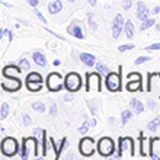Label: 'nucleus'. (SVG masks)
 <instances>
[{
	"label": "nucleus",
	"instance_id": "1",
	"mask_svg": "<svg viewBox=\"0 0 160 160\" xmlns=\"http://www.w3.org/2000/svg\"><path fill=\"white\" fill-rule=\"evenodd\" d=\"M38 137H28V138L22 140L21 146V159L28 160L31 157H38Z\"/></svg>",
	"mask_w": 160,
	"mask_h": 160
},
{
	"label": "nucleus",
	"instance_id": "2",
	"mask_svg": "<svg viewBox=\"0 0 160 160\" xmlns=\"http://www.w3.org/2000/svg\"><path fill=\"white\" fill-rule=\"evenodd\" d=\"M0 148H2V153L8 157L16 156L18 152H21V148L18 146V141L13 138V137H4V138L2 140Z\"/></svg>",
	"mask_w": 160,
	"mask_h": 160
},
{
	"label": "nucleus",
	"instance_id": "3",
	"mask_svg": "<svg viewBox=\"0 0 160 160\" xmlns=\"http://www.w3.org/2000/svg\"><path fill=\"white\" fill-rule=\"evenodd\" d=\"M82 84H83V80H82L80 74H77L74 72L68 73L67 76L64 77V86H66V90H68V92L76 93L77 90H80Z\"/></svg>",
	"mask_w": 160,
	"mask_h": 160
},
{
	"label": "nucleus",
	"instance_id": "4",
	"mask_svg": "<svg viewBox=\"0 0 160 160\" xmlns=\"http://www.w3.org/2000/svg\"><path fill=\"white\" fill-rule=\"evenodd\" d=\"M124 152H127L130 156H134V141L130 137H121L118 140V153L115 154V159L124 156Z\"/></svg>",
	"mask_w": 160,
	"mask_h": 160
},
{
	"label": "nucleus",
	"instance_id": "5",
	"mask_svg": "<svg viewBox=\"0 0 160 160\" xmlns=\"http://www.w3.org/2000/svg\"><path fill=\"white\" fill-rule=\"evenodd\" d=\"M45 84L50 92H60V90H63V88H66L64 86V79L58 73H50L48 77H47Z\"/></svg>",
	"mask_w": 160,
	"mask_h": 160
},
{
	"label": "nucleus",
	"instance_id": "6",
	"mask_svg": "<svg viewBox=\"0 0 160 160\" xmlns=\"http://www.w3.org/2000/svg\"><path fill=\"white\" fill-rule=\"evenodd\" d=\"M114 150H115V143L114 140L109 138V137H103V138L99 140L98 143V152L99 154L103 157H111L114 154Z\"/></svg>",
	"mask_w": 160,
	"mask_h": 160
},
{
	"label": "nucleus",
	"instance_id": "7",
	"mask_svg": "<svg viewBox=\"0 0 160 160\" xmlns=\"http://www.w3.org/2000/svg\"><path fill=\"white\" fill-rule=\"evenodd\" d=\"M79 153L84 157H90L95 153V140L92 137H83L79 143Z\"/></svg>",
	"mask_w": 160,
	"mask_h": 160
},
{
	"label": "nucleus",
	"instance_id": "8",
	"mask_svg": "<svg viewBox=\"0 0 160 160\" xmlns=\"http://www.w3.org/2000/svg\"><path fill=\"white\" fill-rule=\"evenodd\" d=\"M86 90H98V92H101L102 90V79H101V73H88L86 74Z\"/></svg>",
	"mask_w": 160,
	"mask_h": 160
},
{
	"label": "nucleus",
	"instance_id": "9",
	"mask_svg": "<svg viewBox=\"0 0 160 160\" xmlns=\"http://www.w3.org/2000/svg\"><path fill=\"white\" fill-rule=\"evenodd\" d=\"M105 86L109 92H118L121 90V76L117 73H109L105 77Z\"/></svg>",
	"mask_w": 160,
	"mask_h": 160
},
{
	"label": "nucleus",
	"instance_id": "10",
	"mask_svg": "<svg viewBox=\"0 0 160 160\" xmlns=\"http://www.w3.org/2000/svg\"><path fill=\"white\" fill-rule=\"evenodd\" d=\"M22 88V82L18 77H4L2 82V89L4 92H18Z\"/></svg>",
	"mask_w": 160,
	"mask_h": 160
},
{
	"label": "nucleus",
	"instance_id": "11",
	"mask_svg": "<svg viewBox=\"0 0 160 160\" xmlns=\"http://www.w3.org/2000/svg\"><path fill=\"white\" fill-rule=\"evenodd\" d=\"M67 32L72 37H74V38L77 39H84V28H83V23L80 21H73L70 25L67 26Z\"/></svg>",
	"mask_w": 160,
	"mask_h": 160
},
{
	"label": "nucleus",
	"instance_id": "12",
	"mask_svg": "<svg viewBox=\"0 0 160 160\" xmlns=\"http://www.w3.org/2000/svg\"><path fill=\"white\" fill-rule=\"evenodd\" d=\"M124 26H125V21H124L122 15L118 13V15L115 16L114 22H112V37H114L115 39H118L121 32H124Z\"/></svg>",
	"mask_w": 160,
	"mask_h": 160
},
{
	"label": "nucleus",
	"instance_id": "13",
	"mask_svg": "<svg viewBox=\"0 0 160 160\" xmlns=\"http://www.w3.org/2000/svg\"><path fill=\"white\" fill-rule=\"evenodd\" d=\"M148 144H150V152H148V156L152 159H156L160 160V147H157V144H160V138L154 137V138H150L148 140Z\"/></svg>",
	"mask_w": 160,
	"mask_h": 160
},
{
	"label": "nucleus",
	"instance_id": "14",
	"mask_svg": "<svg viewBox=\"0 0 160 160\" xmlns=\"http://www.w3.org/2000/svg\"><path fill=\"white\" fill-rule=\"evenodd\" d=\"M137 19L138 21H146V19H148L150 18V15H152V12H150V9L146 6V3L144 2H138L137 3Z\"/></svg>",
	"mask_w": 160,
	"mask_h": 160
},
{
	"label": "nucleus",
	"instance_id": "15",
	"mask_svg": "<svg viewBox=\"0 0 160 160\" xmlns=\"http://www.w3.org/2000/svg\"><path fill=\"white\" fill-rule=\"evenodd\" d=\"M22 72V68L19 67V64L18 66H13V64H9L6 67L3 68V77H18L19 76V73Z\"/></svg>",
	"mask_w": 160,
	"mask_h": 160
},
{
	"label": "nucleus",
	"instance_id": "16",
	"mask_svg": "<svg viewBox=\"0 0 160 160\" xmlns=\"http://www.w3.org/2000/svg\"><path fill=\"white\" fill-rule=\"evenodd\" d=\"M80 60H82V63L86 64L88 67H93V66H96V57L90 52H82L80 54Z\"/></svg>",
	"mask_w": 160,
	"mask_h": 160
},
{
	"label": "nucleus",
	"instance_id": "17",
	"mask_svg": "<svg viewBox=\"0 0 160 160\" xmlns=\"http://www.w3.org/2000/svg\"><path fill=\"white\" fill-rule=\"evenodd\" d=\"M32 60H34V63L39 67H45L47 66V57L44 52L41 51H34V54H32Z\"/></svg>",
	"mask_w": 160,
	"mask_h": 160
},
{
	"label": "nucleus",
	"instance_id": "18",
	"mask_svg": "<svg viewBox=\"0 0 160 160\" xmlns=\"http://www.w3.org/2000/svg\"><path fill=\"white\" fill-rule=\"evenodd\" d=\"M61 9H63L61 0H52L51 3H48V13L50 15H57L61 12Z\"/></svg>",
	"mask_w": 160,
	"mask_h": 160
},
{
	"label": "nucleus",
	"instance_id": "19",
	"mask_svg": "<svg viewBox=\"0 0 160 160\" xmlns=\"http://www.w3.org/2000/svg\"><path fill=\"white\" fill-rule=\"evenodd\" d=\"M130 106L132 108V111H134L135 114H143L144 112V103L140 99H137V98H132L130 101Z\"/></svg>",
	"mask_w": 160,
	"mask_h": 160
},
{
	"label": "nucleus",
	"instance_id": "20",
	"mask_svg": "<svg viewBox=\"0 0 160 160\" xmlns=\"http://www.w3.org/2000/svg\"><path fill=\"white\" fill-rule=\"evenodd\" d=\"M125 88H127L128 92H137V90H141V88H143V84H141V79H138V80H128Z\"/></svg>",
	"mask_w": 160,
	"mask_h": 160
},
{
	"label": "nucleus",
	"instance_id": "21",
	"mask_svg": "<svg viewBox=\"0 0 160 160\" xmlns=\"http://www.w3.org/2000/svg\"><path fill=\"white\" fill-rule=\"evenodd\" d=\"M124 34H125L127 39H132V37H134V23L128 19V21H125V26H124Z\"/></svg>",
	"mask_w": 160,
	"mask_h": 160
},
{
	"label": "nucleus",
	"instance_id": "22",
	"mask_svg": "<svg viewBox=\"0 0 160 160\" xmlns=\"http://www.w3.org/2000/svg\"><path fill=\"white\" fill-rule=\"evenodd\" d=\"M32 109L35 111V112H38V114H44L47 111V106H45V103L44 102H41V101H37V102H34L32 103Z\"/></svg>",
	"mask_w": 160,
	"mask_h": 160
},
{
	"label": "nucleus",
	"instance_id": "23",
	"mask_svg": "<svg viewBox=\"0 0 160 160\" xmlns=\"http://www.w3.org/2000/svg\"><path fill=\"white\" fill-rule=\"evenodd\" d=\"M26 83V89L31 90V92H39L42 89V83H38V82H25Z\"/></svg>",
	"mask_w": 160,
	"mask_h": 160
},
{
	"label": "nucleus",
	"instance_id": "24",
	"mask_svg": "<svg viewBox=\"0 0 160 160\" xmlns=\"http://www.w3.org/2000/svg\"><path fill=\"white\" fill-rule=\"evenodd\" d=\"M156 25V21L154 19H152V18H148V19H146V21L141 22V25H140V31H146V29H150L152 26Z\"/></svg>",
	"mask_w": 160,
	"mask_h": 160
},
{
	"label": "nucleus",
	"instance_id": "25",
	"mask_svg": "<svg viewBox=\"0 0 160 160\" xmlns=\"http://www.w3.org/2000/svg\"><path fill=\"white\" fill-rule=\"evenodd\" d=\"M159 127H160V115H159V117H156L154 119H152L150 122H148L147 128H148L150 131H152V132H154V131H157V128H159Z\"/></svg>",
	"mask_w": 160,
	"mask_h": 160
},
{
	"label": "nucleus",
	"instance_id": "26",
	"mask_svg": "<svg viewBox=\"0 0 160 160\" xmlns=\"http://www.w3.org/2000/svg\"><path fill=\"white\" fill-rule=\"evenodd\" d=\"M25 82H38V83H42V76L39 73H29L28 76H26V80Z\"/></svg>",
	"mask_w": 160,
	"mask_h": 160
},
{
	"label": "nucleus",
	"instance_id": "27",
	"mask_svg": "<svg viewBox=\"0 0 160 160\" xmlns=\"http://www.w3.org/2000/svg\"><path fill=\"white\" fill-rule=\"evenodd\" d=\"M131 118H132V112H131L130 109H125V111H122L121 112V121H122L124 125H127Z\"/></svg>",
	"mask_w": 160,
	"mask_h": 160
},
{
	"label": "nucleus",
	"instance_id": "28",
	"mask_svg": "<svg viewBox=\"0 0 160 160\" xmlns=\"http://www.w3.org/2000/svg\"><path fill=\"white\" fill-rule=\"evenodd\" d=\"M95 67H96V72H99L101 73V74H109V67H108V66H105V64L103 63H96V66H95Z\"/></svg>",
	"mask_w": 160,
	"mask_h": 160
},
{
	"label": "nucleus",
	"instance_id": "29",
	"mask_svg": "<svg viewBox=\"0 0 160 160\" xmlns=\"http://www.w3.org/2000/svg\"><path fill=\"white\" fill-rule=\"evenodd\" d=\"M8 115H9V103L3 102L2 106H0V119H4Z\"/></svg>",
	"mask_w": 160,
	"mask_h": 160
},
{
	"label": "nucleus",
	"instance_id": "30",
	"mask_svg": "<svg viewBox=\"0 0 160 160\" xmlns=\"http://www.w3.org/2000/svg\"><path fill=\"white\" fill-rule=\"evenodd\" d=\"M90 127H92V124H90V122L89 121H84L83 124H82V125L79 127V132L82 135H86L88 134V131H89V128H90Z\"/></svg>",
	"mask_w": 160,
	"mask_h": 160
},
{
	"label": "nucleus",
	"instance_id": "31",
	"mask_svg": "<svg viewBox=\"0 0 160 160\" xmlns=\"http://www.w3.org/2000/svg\"><path fill=\"white\" fill-rule=\"evenodd\" d=\"M88 106L90 109V114L96 115L98 114V102L96 101H88Z\"/></svg>",
	"mask_w": 160,
	"mask_h": 160
},
{
	"label": "nucleus",
	"instance_id": "32",
	"mask_svg": "<svg viewBox=\"0 0 160 160\" xmlns=\"http://www.w3.org/2000/svg\"><path fill=\"white\" fill-rule=\"evenodd\" d=\"M88 23H89V28H90L93 32L98 29V25H96V22L93 21V15H92V13H88Z\"/></svg>",
	"mask_w": 160,
	"mask_h": 160
},
{
	"label": "nucleus",
	"instance_id": "33",
	"mask_svg": "<svg viewBox=\"0 0 160 160\" xmlns=\"http://www.w3.org/2000/svg\"><path fill=\"white\" fill-rule=\"evenodd\" d=\"M150 60H152V57H150V55H143V57H138V58H135L134 64H135V66H140V64L147 63V61H150Z\"/></svg>",
	"mask_w": 160,
	"mask_h": 160
},
{
	"label": "nucleus",
	"instance_id": "34",
	"mask_svg": "<svg viewBox=\"0 0 160 160\" xmlns=\"http://www.w3.org/2000/svg\"><path fill=\"white\" fill-rule=\"evenodd\" d=\"M19 67H21L22 70H29L31 64H29V61H28L26 58H21L19 60Z\"/></svg>",
	"mask_w": 160,
	"mask_h": 160
},
{
	"label": "nucleus",
	"instance_id": "35",
	"mask_svg": "<svg viewBox=\"0 0 160 160\" xmlns=\"http://www.w3.org/2000/svg\"><path fill=\"white\" fill-rule=\"evenodd\" d=\"M66 146H67V138H66V137H63V138H61V141H60V144H58V157L61 156V153H63V150L66 148Z\"/></svg>",
	"mask_w": 160,
	"mask_h": 160
},
{
	"label": "nucleus",
	"instance_id": "36",
	"mask_svg": "<svg viewBox=\"0 0 160 160\" xmlns=\"http://www.w3.org/2000/svg\"><path fill=\"white\" fill-rule=\"evenodd\" d=\"M134 44H125V45H119L118 47V51L119 52H124V51H130V50H134Z\"/></svg>",
	"mask_w": 160,
	"mask_h": 160
},
{
	"label": "nucleus",
	"instance_id": "37",
	"mask_svg": "<svg viewBox=\"0 0 160 160\" xmlns=\"http://www.w3.org/2000/svg\"><path fill=\"white\" fill-rule=\"evenodd\" d=\"M34 13H35V16L38 18V19L42 22V23H47V22H48V21H47V19H45V16H44V15H42V13L39 12V10H38V9H37V8H34Z\"/></svg>",
	"mask_w": 160,
	"mask_h": 160
},
{
	"label": "nucleus",
	"instance_id": "38",
	"mask_svg": "<svg viewBox=\"0 0 160 160\" xmlns=\"http://www.w3.org/2000/svg\"><path fill=\"white\" fill-rule=\"evenodd\" d=\"M131 6H132V0H124L122 2V9L124 10H130Z\"/></svg>",
	"mask_w": 160,
	"mask_h": 160
},
{
	"label": "nucleus",
	"instance_id": "39",
	"mask_svg": "<svg viewBox=\"0 0 160 160\" xmlns=\"http://www.w3.org/2000/svg\"><path fill=\"white\" fill-rule=\"evenodd\" d=\"M127 79H128V80H138V79H141V74H140V73H137V72L130 73Z\"/></svg>",
	"mask_w": 160,
	"mask_h": 160
},
{
	"label": "nucleus",
	"instance_id": "40",
	"mask_svg": "<svg viewBox=\"0 0 160 160\" xmlns=\"http://www.w3.org/2000/svg\"><path fill=\"white\" fill-rule=\"evenodd\" d=\"M147 51H156V50H160V42H156V44H152V45H147L146 47Z\"/></svg>",
	"mask_w": 160,
	"mask_h": 160
},
{
	"label": "nucleus",
	"instance_id": "41",
	"mask_svg": "<svg viewBox=\"0 0 160 160\" xmlns=\"http://www.w3.org/2000/svg\"><path fill=\"white\" fill-rule=\"evenodd\" d=\"M58 114V109H57V105L55 103H52V105L50 106V115L51 117H55V115Z\"/></svg>",
	"mask_w": 160,
	"mask_h": 160
},
{
	"label": "nucleus",
	"instance_id": "42",
	"mask_svg": "<svg viewBox=\"0 0 160 160\" xmlns=\"http://www.w3.org/2000/svg\"><path fill=\"white\" fill-rule=\"evenodd\" d=\"M146 106H147L148 109H154V108H156L157 106V103L154 101H152V99H148L147 101V103H146Z\"/></svg>",
	"mask_w": 160,
	"mask_h": 160
},
{
	"label": "nucleus",
	"instance_id": "43",
	"mask_svg": "<svg viewBox=\"0 0 160 160\" xmlns=\"http://www.w3.org/2000/svg\"><path fill=\"white\" fill-rule=\"evenodd\" d=\"M23 125H31V117L28 114H23Z\"/></svg>",
	"mask_w": 160,
	"mask_h": 160
},
{
	"label": "nucleus",
	"instance_id": "44",
	"mask_svg": "<svg viewBox=\"0 0 160 160\" xmlns=\"http://www.w3.org/2000/svg\"><path fill=\"white\" fill-rule=\"evenodd\" d=\"M28 3H29L31 8H38V4H39V0H26Z\"/></svg>",
	"mask_w": 160,
	"mask_h": 160
},
{
	"label": "nucleus",
	"instance_id": "45",
	"mask_svg": "<svg viewBox=\"0 0 160 160\" xmlns=\"http://www.w3.org/2000/svg\"><path fill=\"white\" fill-rule=\"evenodd\" d=\"M64 101L66 102H70V101H73V92H68L66 96H64Z\"/></svg>",
	"mask_w": 160,
	"mask_h": 160
},
{
	"label": "nucleus",
	"instance_id": "46",
	"mask_svg": "<svg viewBox=\"0 0 160 160\" xmlns=\"http://www.w3.org/2000/svg\"><path fill=\"white\" fill-rule=\"evenodd\" d=\"M160 13V6H154L152 9V15H159Z\"/></svg>",
	"mask_w": 160,
	"mask_h": 160
},
{
	"label": "nucleus",
	"instance_id": "47",
	"mask_svg": "<svg viewBox=\"0 0 160 160\" xmlns=\"http://www.w3.org/2000/svg\"><path fill=\"white\" fill-rule=\"evenodd\" d=\"M47 32H50V34H52V35H54V37H57V38H58V39H64V38H63V37H61V35H58V34H55L54 31H51V29H48V28H47Z\"/></svg>",
	"mask_w": 160,
	"mask_h": 160
},
{
	"label": "nucleus",
	"instance_id": "48",
	"mask_svg": "<svg viewBox=\"0 0 160 160\" xmlns=\"http://www.w3.org/2000/svg\"><path fill=\"white\" fill-rule=\"evenodd\" d=\"M88 2L90 6H96V3H98V0H88Z\"/></svg>",
	"mask_w": 160,
	"mask_h": 160
},
{
	"label": "nucleus",
	"instance_id": "49",
	"mask_svg": "<svg viewBox=\"0 0 160 160\" xmlns=\"http://www.w3.org/2000/svg\"><path fill=\"white\" fill-rule=\"evenodd\" d=\"M52 64H54V66H60V64H61V61H60V60H54V61H52Z\"/></svg>",
	"mask_w": 160,
	"mask_h": 160
},
{
	"label": "nucleus",
	"instance_id": "50",
	"mask_svg": "<svg viewBox=\"0 0 160 160\" xmlns=\"http://www.w3.org/2000/svg\"><path fill=\"white\" fill-rule=\"evenodd\" d=\"M96 122H98V121H96V118H93V119H92V122H90V124H92V127L96 125Z\"/></svg>",
	"mask_w": 160,
	"mask_h": 160
},
{
	"label": "nucleus",
	"instance_id": "51",
	"mask_svg": "<svg viewBox=\"0 0 160 160\" xmlns=\"http://www.w3.org/2000/svg\"><path fill=\"white\" fill-rule=\"evenodd\" d=\"M156 29H157V32H160V22L159 23H156Z\"/></svg>",
	"mask_w": 160,
	"mask_h": 160
},
{
	"label": "nucleus",
	"instance_id": "52",
	"mask_svg": "<svg viewBox=\"0 0 160 160\" xmlns=\"http://www.w3.org/2000/svg\"><path fill=\"white\" fill-rule=\"evenodd\" d=\"M68 3H74V2H76V0H67Z\"/></svg>",
	"mask_w": 160,
	"mask_h": 160
},
{
	"label": "nucleus",
	"instance_id": "53",
	"mask_svg": "<svg viewBox=\"0 0 160 160\" xmlns=\"http://www.w3.org/2000/svg\"><path fill=\"white\" fill-rule=\"evenodd\" d=\"M2 2H4V0H2Z\"/></svg>",
	"mask_w": 160,
	"mask_h": 160
}]
</instances>
